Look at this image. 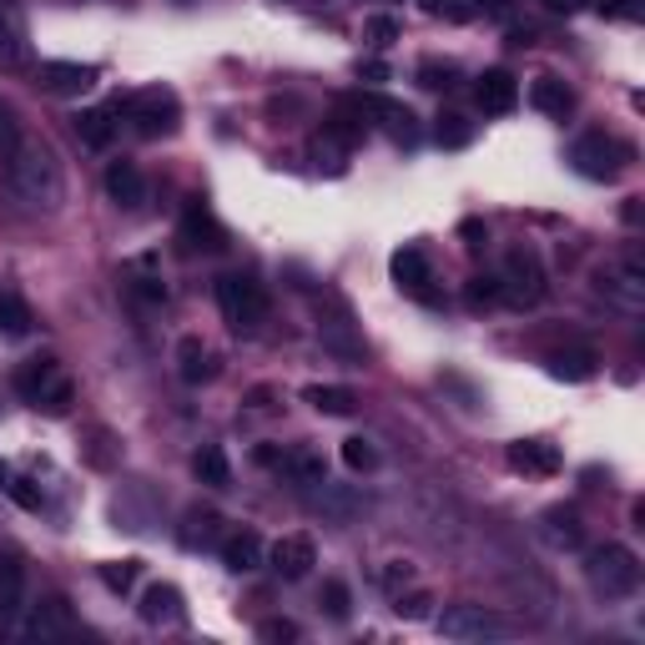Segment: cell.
I'll use <instances>...</instances> for the list:
<instances>
[{"mask_svg": "<svg viewBox=\"0 0 645 645\" xmlns=\"http://www.w3.org/2000/svg\"><path fill=\"white\" fill-rule=\"evenodd\" d=\"M460 232H464V248H474V252H480V248H484V238H490V232H484V222H474V218L464 222Z\"/></svg>", "mask_w": 645, "mask_h": 645, "instance_id": "cell-43", "label": "cell"}, {"mask_svg": "<svg viewBox=\"0 0 645 645\" xmlns=\"http://www.w3.org/2000/svg\"><path fill=\"white\" fill-rule=\"evenodd\" d=\"M550 373L565 383H585V379H595V353H585V349L555 353V359H550Z\"/></svg>", "mask_w": 645, "mask_h": 645, "instance_id": "cell-30", "label": "cell"}, {"mask_svg": "<svg viewBox=\"0 0 645 645\" xmlns=\"http://www.w3.org/2000/svg\"><path fill=\"white\" fill-rule=\"evenodd\" d=\"M545 6H550V11H565V16L580 11V0H545Z\"/></svg>", "mask_w": 645, "mask_h": 645, "instance_id": "cell-46", "label": "cell"}, {"mask_svg": "<svg viewBox=\"0 0 645 645\" xmlns=\"http://www.w3.org/2000/svg\"><path fill=\"white\" fill-rule=\"evenodd\" d=\"M470 137H474L470 117H460V111L439 117V127H434V142H439V147H470Z\"/></svg>", "mask_w": 645, "mask_h": 645, "instance_id": "cell-32", "label": "cell"}, {"mask_svg": "<svg viewBox=\"0 0 645 645\" xmlns=\"http://www.w3.org/2000/svg\"><path fill=\"white\" fill-rule=\"evenodd\" d=\"M323 611L333 615V621H349V585H343V580H329V585H323Z\"/></svg>", "mask_w": 645, "mask_h": 645, "instance_id": "cell-37", "label": "cell"}, {"mask_svg": "<svg viewBox=\"0 0 645 645\" xmlns=\"http://www.w3.org/2000/svg\"><path fill=\"white\" fill-rule=\"evenodd\" d=\"M117 111L132 121L137 137H172L177 121H182V101H177V91H167V87L132 91V97L117 101Z\"/></svg>", "mask_w": 645, "mask_h": 645, "instance_id": "cell-3", "label": "cell"}, {"mask_svg": "<svg viewBox=\"0 0 645 645\" xmlns=\"http://www.w3.org/2000/svg\"><path fill=\"white\" fill-rule=\"evenodd\" d=\"M6 187L36 212H56L61 198H67L61 162H56V152L41 142V137H21V142L6 152Z\"/></svg>", "mask_w": 645, "mask_h": 645, "instance_id": "cell-1", "label": "cell"}, {"mask_svg": "<svg viewBox=\"0 0 645 645\" xmlns=\"http://www.w3.org/2000/svg\"><path fill=\"white\" fill-rule=\"evenodd\" d=\"M142 621L147 625H182V591L177 585H152L142 595Z\"/></svg>", "mask_w": 645, "mask_h": 645, "instance_id": "cell-23", "label": "cell"}, {"mask_svg": "<svg viewBox=\"0 0 645 645\" xmlns=\"http://www.w3.org/2000/svg\"><path fill=\"white\" fill-rule=\"evenodd\" d=\"M97 87V67H81V61H41V91L51 97H87Z\"/></svg>", "mask_w": 645, "mask_h": 645, "instance_id": "cell-12", "label": "cell"}, {"mask_svg": "<svg viewBox=\"0 0 645 645\" xmlns=\"http://www.w3.org/2000/svg\"><path fill=\"white\" fill-rule=\"evenodd\" d=\"M218 555H222V565H228L232 575H248V570L263 565L268 550H263V540L252 535V530H238V535H228V540L218 545Z\"/></svg>", "mask_w": 645, "mask_h": 645, "instance_id": "cell-20", "label": "cell"}, {"mask_svg": "<svg viewBox=\"0 0 645 645\" xmlns=\"http://www.w3.org/2000/svg\"><path fill=\"white\" fill-rule=\"evenodd\" d=\"M71 631H77V615H71V605L61 595H46L41 605H31V615L21 625V635H31V641H61Z\"/></svg>", "mask_w": 645, "mask_h": 645, "instance_id": "cell-11", "label": "cell"}, {"mask_svg": "<svg viewBox=\"0 0 645 645\" xmlns=\"http://www.w3.org/2000/svg\"><path fill=\"white\" fill-rule=\"evenodd\" d=\"M263 560H268V565H273L283 580H303L308 570L318 565V545H313L308 535H283Z\"/></svg>", "mask_w": 645, "mask_h": 645, "instance_id": "cell-13", "label": "cell"}, {"mask_svg": "<svg viewBox=\"0 0 645 645\" xmlns=\"http://www.w3.org/2000/svg\"><path fill=\"white\" fill-rule=\"evenodd\" d=\"M484 0H424L429 16H444V21H474Z\"/></svg>", "mask_w": 645, "mask_h": 645, "instance_id": "cell-36", "label": "cell"}, {"mask_svg": "<svg viewBox=\"0 0 645 645\" xmlns=\"http://www.w3.org/2000/svg\"><path fill=\"white\" fill-rule=\"evenodd\" d=\"M530 107L545 111V117H560V121H565L570 111H575V91H570L560 77H540L535 87H530Z\"/></svg>", "mask_w": 645, "mask_h": 645, "instance_id": "cell-22", "label": "cell"}, {"mask_svg": "<svg viewBox=\"0 0 645 645\" xmlns=\"http://www.w3.org/2000/svg\"><path fill=\"white\" fill-rule=\"evenodd\" d=\"M625 157H631V152H625L615 137H605V132L580 137V142L570 147V162H575V172L591 177V182H615V177H621V167H625Z\"/></svg>", "mask_w": 645, "mask_h": 645, "instance_id": "cell-8", "label": "cell"}, {"mask_svg": "<svg viewBox=\"0 0 645 645\" xmlns=\"http://www.w3.org/2000/svg\"><path fill=\"white\" fill-rule=\"evenodd\" d=\"M16 394H21L31 409H41V414L61 419L71 404H77V383H71V373H67L61 359H31V363L16 369Z\"/></svg>", "mask_w": 645, "mask_h": 645, "instance_id": "cell-2", "label": "cell"}, {"mask_svg": "<svg viewBox=\"0 0 645 645\" xmlns=\"http://www.w3.org/2000/svg\"><path fill=\"white\" fill-rule=\"evenodd\" d=\"M11 494L26 504V510H41V494L31 490V480H11Z\"/></svg>", "mask_w": 645, "mask_h": 645, "instance_id": "cell-42", "label": "cell"}, {"mask_svg": "<svg viewBox=\"0 0 645 645\" xmlns=\"http://www.w3.org/2000/svg\"><path fill=\"white\" fill-rule=\"evenodd\" d=\"M474 97H480V111H490V117H504V111L520 107V81L510 77V71H484L480 87H474Z\"/></svg>", "mask_w": 645, "mask_h": 645, "instance_id": "cell-16", "label": "cell"}, {"mask_svg": "<svg viewBox=\"0 0 645 645\" xmlns=\"http://www.w3.org/2000/svg\"><path fill=\"white\" fill-rule=\"evenodd\" d=\"M545 535H550V545L575 550L580 540H585V525H580V514H575V510H550V514H545Z\"/></svg>", "mask_w": 645, "mask_h": 645, "instance_id": "cell-27", "label": "cell"}, {"mask_svg": "<svg viewBox=\"0 0 645 645\" xmlns=\"http://www.w3.org/2000/svg\"><path fill=\"white\" fill-rule=\"evenodd\" d=\"M182 242L198 252H222L228 248V232H222V222L212 218L202 202H192V208L182 212Z\"/></svg>", "mask_w": 645, "mask_h": 645, "instance_id": "cell-14", "label": "cell"}, {"mask_svg": "<svg viewBox=\"0 0 645 645\" xmlns=\"http://www.w3.org/2000/svg\"><path fill=\"white\" fill-rule=\"evenodd\" d=\"M26 601V570H21V555L11 550H0V621H11Z\"/></svg>", "mask_w": 645, "mask_h": 645, "instance_id": "cell-21", "label": "cell"}, {"mask_svg": "<svg viewBox=\"0 0 645 645\" xmlns=\"http://www.w3.org/2000/svg\"><path fill=\"white\" fill-rule=\"evenodd\" d=\"M77 137L87 147H111V137H117V121H111L107 107H91L77 117Z\"/></svg>", "mask_w": 645, "mask_h": 645, "instance_id": "cell-28", "label": "cell"}, {"mask_svg": "<svg viewBox=\"0 0 645 645\" xmlns=\"http://www.w3.org/2000/svg\"><path fill=\"white\" fill-rule=\"evenodd\" d=\"M363 36H369L373 46H389L399 36V21L394 16H373V21H363Z\"/></svg>", "mask_w": 645, "mask_h": 645, "instance_id": "cell-39", "label": "cell"}, {"mask_svg": "<svg viewBox=\"0 0 645 645\" xmlns=\"http://www.w3.org/2000/svg\"><path fill=\"white\" fill-rule=\"evenodd\" d=\"M278 470L288 474V480H298L303 490H313V484H323L329 480V470H323V460L318 454H308V449H298V454H283V464Z\"/></svg>", "mask_w": 645, "mask_h": 645, "instance_id": "cell-29", "label": "cell"}, {"mask_svg": "<svg viewBox=\"0 0 645 645\" xmlns=\"http://www.w3.org/2000/svg\"><path fill=\"white\" fill-rule=\"evenodd\" d=\"M394 283L399 288H409L414 298H429V283H434V268H429V258L419 248H399L394 252Z\"/></svg>", "mask_w": 645, "mask_h": 645, "instance_id": "cell-19", "label": "cell"}, {"mask_svg": "<svg viewBox=\"0 0 645 645\" xmlns=\"http://www.w3.org/2000/svg\"><path fill=\"white\" fill-rule=\"evenodd\" d=\"M21 142V137H16V117L6 107H0V152H11V147Z\"/></svg>", "mask_w": 645, "mask_h": 645, "instance_id": "cell-41", "label": "cell"}, {"mask_svg": "<svg viewBox=\"0 0 645 645\" xmlns=\"http://www.w3.org/2000/svg\"><path fill=\"white\" fill-rule=\"evenodd\" d=\"M585 575H591V585L605 595V601H625V595L641 591V560H635L625 545L591 550V555H585Z\"/></svg>", "mask_w": 645, "mask_h": 645, "instance_id": "cell-4", "label": "cell"}, {"mask_svg": "<svg viewBox=\"0 0 645 645\" xmlns=\"http://www.w3.org/2000/svg\"><path fill=\"white\" fill-rule=\"evenodd\" d=\"M177 363H182V379L187 383H208L212 373H218V363H212V353L202 349V339H182V349H177Z\"/></svg>", "mask_w": 645, "mask_h": 645, "instance_id": "cell-26", "label": "cell"}, {"mask_svg": "<svg viewBox=\"0 0 645 645\" xmlns=\"http://www.w3.org/2000/svg\"><path fill=\"white\" fill-rule=\"evenodd\" d=\"M595 288H601V298L611 308H621V313H645V263L641 258H611V263L601 268V278H595Z\"/></svg>", "mask_w": 645, "mask_h": 645, "instance_id": "cell-6", "label": "cell"}, {"mask_svg": "<svg viewBox=\"0 0 645 645\" xmlns=\"http://www.w3.org/2000/svg\"><path fill=\"white\" fill-rule=\"evenodd\" d=\"M500 298L514 308H535L545 298V273H540L535 252H510V263H504V278H500Z\"/></svg>", "mask_w": 645, "mask_h": 645, "instance_id": "cell-10", "label": "cell"}, {"mask_svg": "<svg viewBox=\"0 0 645 645\" xmlns=\"http://www.w3.org/2000/svg\"><path fill=\"white\" fill-rule=\"evenodd\" d=\"M343 464H349L353 474H369V470H379V449L369 444V439H343Z\"/></svg>", "mask_w": 645, "mask_h": 645, "instance_id": "cell-34", "label": "cell"}, {"mask_svg": "<svg viewBox=\"0 0 645 645\" xmlns=\"http://www.w3.org/2000/svg\"><path fill=\"white\" fill-rule=\"evenodd\" d=\"M137 575H142V565L137 560H117V565H101V585L117 595H127L137 585Z\"/></svg>", "mask_w": 645, "mask_h": 645, "instance_id": "cell-35", "label": "cell"}, {"mask_svg": "<svg viewBox=\"0 0 645 645\" xmlns=\"http://www.w3.org/2000/svg\"><path fill=\"white\" fill-rule=\"evenodd\" d=\"M363 77H369V81H383V77H389V67H383V61H369V67H363Z\"/></svg>", "mask_w": 645, "mask_h": 645, "instance_id": "cell-45", "label": "cell"}, {"mask_svg": "<svg viewBox=\"0 0 645 645\" xmlns=\"http://www.w3.org/2000/svg\"><path fill=\"white\" fill-rule=\"evenodd\" d=\"M218 308H222V318H228L238 333H252V329H263V323H268L263 283H252V278H242V273L218 278Z\"/></svg>", "mask_w": 645, "mask_h": 645, "instance_id": "cell-5", "label": "cell"}, {"mask_svg": "<svg viewBox=\"0 0 645 645\" xmlns=\"http://www.w3.org/2000/svg\"><path fill=\"white\" fill-rule=\"evenodd\" d=\"M258 635H263V641H298V625L293 621H263Z\"/></svg>", "mask_w": 645, "mask_h": 645, "instance_id": "cell-40", "label": "cell"}, {"mask_svg": "<svg viewBox=\"0 0 645 645\" xmlns=\"http://www.w3.org/2000/svg\"><path fill=\"white\" fill-rule=\"evenodd\" d=\"M303 399L318 409V414H329V419H349L353 409H359L353 389H339V383H313V389H303Z\"/></svg>", "mask_w": 645, "mask_h": 645, "instance_id": "cell-24", "label": "cell"}, {"mask_svg": "<svg viewBox=\"0 0 645 645\" xmlns=\"http://www.w3.org/2000/svg\"><path fill=\"white\" fill-rule=\"evenodd\" d=\"M510 470H520V474H555L560 470V449L545 444V439H520V444H510Z\"/></svg>", "mask_w": 645, "mask_h": 645, "instance_id": "cell-18", "label": "cell"}, {"mask_svg": "<svg viewBox=\"0 0 645 645\" xmlns=\"http://www.w3.org/2000/svg\"><path fill=\"white\" fill-rule=\"evenodd\" d=\"M192 474H198L202 484H212V490H228V480H232L228 454H222L218 444H202L198 454H192Z\"/></svg>", "mask_w": 645, "mask_h": 645, "instance_id": "cell-25", "label": "cell"}, {"mask_svg": "<svg viewBox=\"0 0 645 645\" xmlns=\"http://www.w3.org/2000/svg\"><path fill=\"white\" fill-rule=\"evenodd\" d=\"M434 625H439V635H444V641H460V645L500 641V635H504V621L490 611V605H449Z\"/></svg>", "mask_w": 645, "mask_h": 645, "instance_id": "cell-7", "label": "cell"}, {"mask_svg": "<svg viewBox=\"0 0 645 645\" xmlns=\"http://www.w3.org/2000/svg\"><path fill=\"white\" fill-rule=\"evenodd\" d=\"M107 198L117 208H142L147 202V177L137 172L132 162H111L107 167Z\"/></svg>", "mask_w": 645, "mask_h": 645, "instance_id": "cell-17", "label": "cell"}, {"mask_svg": "<svg viewBox=\"0 0 645 645\" xmlns=\"http://www.w3.org/2000/svg\"><path fill=\"white\" fill-rule=\"evenodd\" d=\"M464 298H470L474 308H490V303H500V278H470V288H464Z\"/></svg>", "mask_w": 645, "mask_h": 645, "instance_id": "cell-38", "label": "cell"}, {"mask_svg": "<svg viewBox=\"0 0 645 645\" xmlns=\"http://www.w3.org/2000/svg\"><path fill=\"white\" fill-rule=\"evenodd\" d=\"M31 56V36H26V16L11 0H0V67H21Z\"/></svg>", "mask_w": 645, "mask_h": 645, "instance_id": "cell-15", "label": "cell"}, {"mask_svg": "<svg viewBox=\"0 0 645 645\" xmlns=\"http://www.w3.org/2000/svg\"><path fill=\"white\" fill-rule=\"evenodd\" d=\"M399 580H409V565H389V570H383V585H389V591H399Z\"/></svg>", "mask_w": 645, "mask_h": 645, "instance_id": "cell-44", "label": "cell"}, {"mask_svg": "<svg viewBox=\"0 0 645 645\" xmlns=\"http://www.w3.org/2000/svg\"><path fill=\"white\" fill-rule=\"evenodd\" d=\"M0 333H6V339H26V333H31V308L16 293H0Z\"/></svg>", "mask_w": 645, "mask_h": 645, "instance_id": "cell-31", "label": "cell"}, {"mask_svg": "<svg viewBox=\"0 0 645 645\" xmlns=\"http://www.w3.org/2000/svg\"><path fill=\"white\" fill-rule=\"evenodd\" d=\"M349 107L359 111L363 121H379V127H383V132H389V137H394V142H404V147H414V142H419L414 111H409L404 101L379 97V91H363V97H349Z\"/></svg>", "mask_w": 645, "mask_h": 645, "instance_id": "cell-9", "label": "cell"}, {"mask_svg": "<svg viewBox=\"0 0 645 645\" xmlns=\"http://www.w3.org/2000/svg\"><path fill=\"white\" fill-rule=\"evenodd\" d=\"M0 490H11V470L6 464H0Z\"/></svg>", "mask_w": 645, "mask_h": 645, "instance_id": "cell-47", "label": "cell"}, {"mask_svg": "<svg viewBox=\"0 0 645 645\" xmlns=\"http://www.w3.org/2000/svg\"><path fill=\"white\" fill-rule=\"evenodd\" d=\"M419 87L454 91V87H460V67H454V61H424V67H419Z\"/></svg>", "mask_w": 645, "mask_h": 645, "instance_id": "cell-33", "label": "cell"}]
</instances>
